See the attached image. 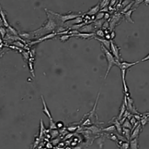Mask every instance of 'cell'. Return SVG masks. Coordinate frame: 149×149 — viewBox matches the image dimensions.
<instances>
[{
    "mask_svg": "<svg viewBox=\"0 0 149 149\" xmlns=\"http://www.w3.org/2000/svg\"><path fill=\"white\" fill-rule=\"evenodd\" d=\"M129 4H130V3H129V1H125V2H123V6H124V7H125V6H126V5L128 6Z\"/></svg>",
    "mask_w": 149,
    "mask_h": 149,
    "instance_id": "29",
    "label": "cell"
},
{
    "mask_svg": "<svg viewBox=\"0 0 149 149\" xmlns=\"http://www.w3.org/2000/svg\"><path fill=\"white\" fill-rule=\"evenodd\" d=\"M139 62H140V60H139V61H136V62H131V63L126 62V61H122L120 66H119V68H120L121 70H126V71H127L129 68L133 67L134 65L137 64V63H139Z\"/></svg>",
    "mask_w": 149,
    "mask_h": 149,
    "instance_id": "6",
    "label": "cell"
},
{
    "mask_svg": "<svg viewBox=\"0 0 149 149\" xmlns=\"http://www.w3.org/2000/svg\"><path fill=\"white\" fill-rule=\"evenodd\" d=\"M101 49H102V51L104 52V54H105V57L107 58V61H108V68H107V71H106V73H105V78H107L108 76V74H109V72H110V69L112 68V66H120L121 64V61L120 60H117L115 57L112 55V53L110 51V50H108L104 45H101Z\"/></svg>",
    "mask_w": 149,
    "mask_h": 149,
    "instance_id": "1",
    "label": "cell"
},
{
    "mask_svg": "<svg viewBox=\"0 0 149 149\" xmlns=\"http://www.w3.org/2000/svg\"><path fill=\"white\" fill-rule=\"evenodd\" d=\"M130 148L131 149H138V143H137V139H133L132 142L130 143Z\"/></svg>",
    "mask_w": 149,
    "mask_h": 149,
    "instance_id": "15",
    "label": "cell"
},
{
    "mask_svg": "<svg viewBox=\"0 0 149 149\" xmlns=\"http://www.w3.org/2000/svg\"><path fill=\"white\" fill-rule=\"evenodd\" d=\"M62 126H63L62 122H58V123H57V128H61Z\"/></svg>",
    "mask_w": 149,
    "mask_h": 149,
    "instance_id": "31",
    "label": "cell"
},
{
    "mask_svg": "<svg viewBox=\"0 0 149 149\" xmlns=\"http://www.w3.org/2000/svg\"><path fill=\"white\" fill-rule=\"evenodd\" d=\"M46 11H47V10H46ZM47 12L51 13V14H52V15H54V16L58 17L62 22H66V21H68V20H70V21H71V20H73V19L81 17V13H68V14L62 15V14L52 12V11H50V10H49V11H47Z\"/></svg>",
    "mask_w": 149,
    "mask_h": 149,
    "instance_id": "3",
    "label": "cell"
},
{
    "mask_svg": "<svg viewBox=\"0 0 149 149\" xmlns=\"http://www.w3.org/2000/svg\"><path fill=\"white\" fill-rule=\"evenodd\" d=\"M0 13H1V19H2V20L4 21V25L6 26L7 28H8L9 27V24H8V22H7V19H6V15H5V13L3 12V10L1 9L0 10Z\"/></svg>",
    "mask_w": 149,
    "mask_h": 149,
    "instance_id": "14",
    "label": "cell"
},
{
    "mask_svg": "<svg viewBox=\"0 0 149 149\" xmlns=\"http://www.w3.org/2000/svg\"><path fill=\"white\" fill-rule=\"evenodd\" d=\"M56 35H58V32H50V33H48V34H45L44 36H42V37H41V38L37 39L36 41L31 42L30 45H36V44H39V43L42 42V41H45V40H47V39L53 38V37H55Z\"/></svg>",
    "mask_w": 149,
    "mask_h": 149,
    "instance_id": "4",
    "label": "cell"
},
{
    "mask_svg": "<svg viewBox=\"0 0 149 149\" xmlns=\"http://www.w3.org/2000/svg\"><path fill=\"white\" fill-rule=\"evenodd\" d=\"M14 45H18L19 46H20V47H22V48H26V46L23 45V44H21L20 42H15V43H14Z\"/></svg>",
    "mask_w": 149,
    "mask_h": 149,
    "instance_id": "24",
    "label": "cell"
},
{
    "mask_svg": "<svg viewBox=\"0 0 149 149\" xmlns=\"http://www.w3.org/2000/svg\"><path fill=\"white\" fill-rule=\"evenodd\" d=\"M96 35L99 38H102V37H105V32L102 31V30H97L96 32Z\"/></svg>",
    "mask_w": 149,
    "mask_h": 149,
    "instance_id": "18",
    "label": "cell"
},
{
    "mask_svg": "<svg viewBox=\"0 0 149 149\" xmlns=\"http://www.w3.org/2000/svg\"><path fill=\"white\" fill-rule=\"evenodd\" d=\"M99 10H100V6H99V3H98L95 6H93L90 10H88L87 12V15H96V14H98V12H99Z\"/></svg>",
    "mask_w": 149,
    "mask_h": 149,
    "instance_id": "10",
    "label": "cell"
},
{
    "mask_svg": "<svg viewBox=\"0 0 149 149\" xmlns=\"http://www.w3.org/2000/svg\"><path fill=\"white\" fill-rule=\"evenodd\" d=\"M144 3L146 5H149V0H144Z\"/></svg>",
    "mask_w": 149,
    "mask_h": 149,
    "instance_id": "32",
    "label": "cell"
},
{
    "mask_svg": "<svg viewBox=\"0 0 149 149\" xmlns=\"http://www.w3.org/2000/svg\"><path fill=\"white\" fill-rule=\"evenodd\" d=\"M115 32L114 31H111V32H110V37H111V39H114V37H115Z\"/></svg>",
    "mask_w": 149,
    "mask_h": 149,
    "instance_id": "27",
    "label": "cell"
},
{
    "mask_svg": "<svg viewBox=\"0 0 149 149\" xmlns=\"http://www.w3.org/2000/svg\"><path fill=\"white\" fill-rule=\"evenodd\" d=\"M7 29L9 30L8 32H10L11 34H13V35H15V36H18V34H19V33H18V32H17V31L15 30V29H14V28H13V27H12V26H9V27H8Z\"/></svg>",
    "mask_w": 149,
    "mask_h": 149,
    "instance_id": "20",
    "label": "cell"
},
{
    "mask_svg": "<svg viewBox=\"0 0 149 149\" xmlns=\"http://www.w3.org/2000/svg\"><path fill=\"white\" fill-rule=\"evenodd\" d=\"M70 37H74V35H73V34H64V35H62V36L60 37V40H61L62 42H65L66 40H68Z\"/></svg>",
    "mask_w": 149,
    "mask_h": 149,
    "instance_id": "17",
    "label": "cell"
},
{
    "mask_svg": "<svg viewBox=\"0 0 149 149\" xmlns=\"http://www.w3.org/2000/svg\"><path fill=\"white\" fill-rule=\"evenodd\" d=\"M28 64H29V68H30L31 73V75L34 77V76H35V73H34V69H33V62H31V61H29V62H28Z\"/></svg>",
    "mask_w": 149,
    "mask_h": 149,
    "instance_id": "19",
    "label": "cell"
},
{
    "mask_svg": "<svg viewBox=\"0 0 149 149\" xmlns=\"http://www.w3.org/2000/svg\"><path fill=\"white\" fill-rule=\"evenodd\" d=\"M110 52L112 53V55L115 57L117 60H120L121 61V57H120V50H119V47L117 46L114 42L112 40H110Z\"/></svg>",
    "mask_w": 149,
    "mask_h": 149,
    "instance_id": "5",
    "label": "cell"
},
{
    "mask_svg": "<svg viewBox=\"0 0 149 149\" xmlns=\"http://www.w3.org/2000/svg\"><path fill=\"white\" fill-rule=\"evenodd\" d=\"M47 14H48V13H47ZM55 27H56L55 21L53 20V19L52 18V16L48 14V20H47V22L44 23V25L42 26V27H41L40 29L36 30V31H34V32H31V34L38 33V32H53V30L55 29Z\"/></svg>",
    "mask_w": 149,
    "mask_h": 149,
    "instance_id": "2",
    "label": "cell"
},
{
    "mask_svg": "<svg viewBox=\"0 0 149 149\" xmlns=\"http://www.w3.org/2000/svg\"><path fill=\"white\" fill-rule=\"evenodd\" d=\"M147 60H149V54L145 57V58H142L141 60H140V62H144V61H147Z\"/></svg>",
    "mask_w": 149,
    "mask_h": 149,
    "instance_id": "26",
    "label": "cell"
},
{
    "mask_svg": "<svg viewBox=\"0 0 149 149\" xmlns=\"http://www.w3.org/2000/svg\"><path fill=\"white\" fill-rule=\"evenodd\" d=\"M140 130H141V124H137L136 128H134V132H133V133H132V135H131V139H132V140H133V139H135V138H137V136H138L139 132H140Z\"/></svg>",
    "mask_w": 149,
    "mask_h": 149,
    "instance_id": "11",
    "label": "cell"
},
{
    "mask_svg": "<svg viewBox=\"0 0 149 149\" xmlns=\"http://www.w3.org/2000/svg\"><path fill=\"white\" fill-rule=\"evenodd\" d=\"M1 33H2V38H4V36H5V34H6V29H4L3 27H1Z\"/></svg>",
    "mask_w": 149,
    "mask_h": 149,
    "instance_id": "25",
    "label": "cell"
},
{
    "mask_svg": "<svg viewBox=\"0 0 149 149\" xmlns=\"http://www.w3.org/2000/svg\"><path fill=\"white\" fill-rule=\"evenodd\" d=\"M104 17H105V13L103 12H99L97 14V16H96V19L97 20H99V19H103Z\"/></svg>",
    "mask_w": 149,
    "mask_h": 149,
    "instance_id": "21",
    "label": "cell"
},
{
    "mask_svg": "<svg viewBox=\"0 0 149 149\" xmlns=\"http://www.w3.org/2000/svg\"><path fill=\"white\" fill-rule=\"evenodd\" d=\"M41 99H42V103H43V112L45 113L47 116L49 117V119H50V121H52V116H51V113H50L49 109L47 108V106H46L45 101H44V99H43V96H41Z\"/></svg>",
    "mask_w": 149,
    "mask_h": 149,
    "instance_id": "12",
    "label": "cell"
},
{
    "mask_svg": "<svg viewBox=\"0 0 149 149\" xmlns=\"http://www.w3.org/2000/svg\"><path fill=\"white\" fill-rule=\"evenodd\" d=\"M30 35H31V33H22V34H21L22 37H27V38H29Z\"/></svg>",
    "mask_w": 149,
    "mask_h": 149,
    "instance_id": "28",
    "label": "cell"
},
{
    "mask_svg": "<svg viewBox=\"0 0 149 149\" xmlns=\"http://www.w3.org/2000/svg\"><path fill=\"white\" fill-rule=\"evenodd\" d=\"M22 55H23V58H24V59H30V51H23L22 53H21Z\"/></svg>",
    "mask_w": 149,
    "mask_h": 149,
    "instance_id": "22",
    "label": "cell"
},
{
    "mask_svg": "<svg viewBox=\"0 0 149 149\" xmlns=\"http://www.w3.org/2000/svg\"><path fill=\"white\" fill-rule=\"evenodd\" d=\"M134 9H135V8L132 7V9H130L129 11H127L126 13H124V14H123V15H124V17H125V19H127L128 21H130L131 23H134V20L131 19V16H132V13L134 11Z\"/></svg>",
    "mask_w": 149,
    "mask_h": 149,
    "instance_id": "13",
    "label": "cell"
},
{
    "mask_svg": "<svg viewBox=\"0 0 149 149\" xmlns=\"http://www.w3.org/2000/svg\"><path fill=\"white\" fill-rule=\"evenodd\" d=\"M75 37H81V38L84 39H88L90 37H95V33L94 32H90V33H87V32H78V33H76V34H73Z\"/></svg>",
    "mask_w": 149,
    "mask_h": 149,
    "instance_id": "7",
    "label": "cell"
},
{
    "mask_svg": "<svg viewBox=\"0 0 149 149\" xmlns=\"http://www.w3.org/2000/svg\"><path fill=\"white\" fill-rule=\"evenodd\" d=\"M94 26L93 25H86L83 26L80 30H78L80 32H87V33H90L91 32H93V30H94Z\"/></svg>",
    "mask_w": 149,
    "mask_h": 149,
    "instance_id": "9",
    "label": "cell"
},
{
    "mask_svg": "<svg viewBox=\"0 0 149 149\" xmlns=\"http://www.w3.org/2000/svg\"><path fill=\"white\" fill-rule=\"evenodd\" d=\"M122 71V79L123 82H125V74H126V70H121Z\"/></svg>",
    "mask_w": 149,
    "mask_h": 149,
    "instance_id": "23",
    "label": "cell"
},
{
    "mask_svg": "<svg viewBox=\"0 0 149 149\" xmlns=\"http://www.w3.org/2000/svg\"><path fill=\"white\" fill-rule=\"evenodd\" d=\"M94 39H96L98 41H99L100 43H101V45H104L108 50H110V40H107V39H102V38H99V37H98V36H95Z\"/></svg>",
    "mask_w": 149,
    "mask_h": 149,
    "instance_id": "8",
    "label": "cell"
},
{
    "mask_svg": "<svg viewBox=\"0 0 149 149\" xmlns=\"http://www.w3.org/2000/svg\"><path fill=\"white\" fill-rule=\"evenodd\" d=\"M110 4V1L108 0H103L99 3V6H100V9H103L105 7H108V5Z\"/></svg>",
    "mask_w": 149,
    "mask_h": 149,
    "instance_id": "16",
    "label": "cell"
},
{
    "mask_svg": "<svg viewBox=\"0 0 149 149\" xmlns=\"http://www.w3.org/2000/svg\"><path fill=\"white\" fill-rule=\"evenodd\" d=\"M105 19H109L110 18V14L107 12V13H105V17H104Z\"/></svg>",
    "mask_w": 149,
    "mask_h": 149,
    "instance_id": "30",
    "label": "cell"
}]
</instances>
